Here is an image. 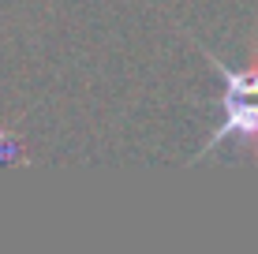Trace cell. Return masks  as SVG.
Segmentation results:
<instances>
[{
  "instance_id": "6da1fadb",
  "label": "cell",
  "mask_w": 258,
  "mask_h": 254,
  "mask_svg": "<svg viewBox=\"0 0 258 254\" xmlns=\"http://www.w3.org/2000/svg\"><path fill=\"white\" fill-rule=\"evenodd\" d=\"M199 52L210 60V67L221 75V82H225V116H221V124L210 131V138L202 142V150L195 153V164L202 161L206 153H213L221 142H236L247 146V150H258V71H236V67L221 64L213 52L199 41Z\"/></svg>"
}]
</instances>
